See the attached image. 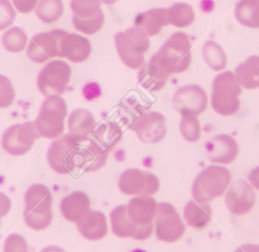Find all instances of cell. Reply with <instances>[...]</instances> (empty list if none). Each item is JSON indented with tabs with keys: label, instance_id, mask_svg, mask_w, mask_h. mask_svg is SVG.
Masks as SVG:
<instances>
[{
	"label": "cell",
	"instance_id": "obj_29",
	"mask_svg": "<svg viewBox=\"0 0 259 252\" xmlns=\"http://www.w3.org/2000/svg\"><path fill=\"white\" fill-rule=\"evenodd\" d=\"M201 56L206 66L215 72H223L227 67V54L223 47L213 39H208L203 44Z\"/></svg>",
	"mask_w": 259,
	"mask_h": 252
},
{
	"label": "cell",
	"instance_id": "obj_23",
	"mask_svg": "<svg viewBox=\"0 0 259 252\" xmlns=\"http://www.w3.org/2000/svg\"><path fill=\"white\" fill-rule=\"evenodd\" d=\"M170 75L152 58L138 70V82L148 91L157 92L163 89Z\"/></svg>",
	"mask_w": 259,
	"mask_h": 252
},
{
	"label": "cell",
	"instance_id": "obj_47",
	"mask_svg": "<svg viewBox=\"0 0 259 252\" xmlns=\"http://www.w3.org/2000/svg\"><path fill=\"white\" fill-rule=\"evenodd\" d=\"M40 252H67V251L58 245H48L45 248H42Z\"/></svg>",
	"mask_w": 259,
	"mask_h": 252
},
{
	"label": "cell",
	"instance_id": "obj_33",
	"mask_svg": "<svg viewBox=\"0 0 259 252\" xmlns=\"http://www.w3.org/2000/svg\"><path fill=\"white\" fill-rule=\"evenodd\" d=\"M147 111L145 106L136 98L124 99L118 107V115L121 122L130 130Z\"/></svg>",
	"mask_w": 259,
	"mask_h": 252
},
{
	"label": "cell",
	"instance_id": "obj_43",
	"mask_svg": "<svg viewBox=\"0 0 259 252\" xmlns=\"http://www.w3.org/2000/svg\"><path fill=\"white\" fill-rule=\"evenodd\" d=\"M16 11L27 14L35 10L38 0H11Z\"/></svg>",
	"mask_w": 259,
	"mask_h": 252
},
{
	"label": "cell",
	"instance_id": "obj_18",
	"mask_svg": "<svg viewBox=\"0 0 259 252\" xmlns=\"http://www.w3.org/2000/svg\"><path fill=\"white\" fill-rule=\"evenodd\" d=\"M91 211V200L88 194L82 190H75L65 195L60 202V212L63 218L76 224Z\"/></svg>",
	"mask_w": 259,
	"mask_h": 252
},
{
	"label": "cell",
	"instance_id": "obj_6",
	"mask_svg": "<svg viewBox=\"0 0 259 252\" xmlns=\"http://www.w3.org/2000/svg\"><path fill=\"white\" fill-rule=\"evenodd\" d=\"M80 149V143L68 133L52 140L47 151L49 166L58 174L72 173L78 167Z\"/></svg>",
	"mask_w": 259,
	"mask_h": 252
},
{
	"label": "cell",
	"instance_id": "obj_39",
	"mask_svg": "<svg viewBox=\"0 0 259 252\" xmlns=\"http://www.w3.org/2000/svg\"><path fill=\"white\" fill-rule=\"evenodd\" d=\"M15 99V89L11 80L0 74V108L9 107Z\"/></svg>",
	"mask_w": 259,
	"mask_h": 252
},
{
	"label": "cell",
	"instance_id": "obj_9",
	"mask_svg": "<svg viewBox=\"0 0 259 252\" xmlns=\"http://www.w3.org/2000/svg\"><path fill=\"white\" fill-rule=\"evenodd\" d=\"M154 233L159 241L174 243L185 233V224L176 208L170 202L158 203L154 221Z\"/></svg>",
	"mask_w": 259,
	"mask_h": 252
},
{
	"label": "cell",
	"instance_id": "obj_21",
	"mask_svg": "<svg viewBox=\"0 0 259 252\" xmlns=\"http://www.w3.org/2000/svg\"><path fill=\"white\" fill-rule=\"evenodd\" d=\"M75 225L79 234L88 241H99L108 233L106 216L96 209H91Z\"/></svg>",
	"mask_w": 259,
	"mask_h": 252
},
{
	"label": "cell",
	"instance_id": "obj_4",
	"mask_svg": "<svg viewBox=\"0 0 259 252\" xmlns=\"http://www.w3.org/2000/svg\"><path fill=\"white\" fill-rule=\"evenodd\" d=\"M150 45V37L135 25L114 34V46L120 61L133 70H139L145 64Z\"/></svg>",
	"mask_w": 259,
	"mask_h": 252
},
{
	"label": "cell",
	"instance_id": "obj_27",
	"mask_svg": "<svg viewBox=\"0 0 259 252\" xmlns=\"http://www.w3.org/2000/svg\"><path fill=\"white\" fill-rule=\"evenodd\" d=\"M243 89L255 90L259 88V56L253 55L240 63L234 71Z\"/></svg>",
	"mask_w": 259,
	"mask_h": 252
},
{
	"label": "cell",
	"instance_id": "obj_1",
	"mask_svg": "<svg viewBox=\"0 0 259 252\" xmlns=\"http://www.w3.org/2000/svg\"><path fill=\"white\" fill-rule=\"evenodd\" d=\"M151 58L170 76L185 72L192 60L188 35L182 31L172 33Z\"/></svg>",
	"mask_w": 259,
	"mask_h": 252
},
{
	"label": "cell",
	"instance_id": "obj_46",
	"mask_svg": "<svg viewBox=\"0 0 259 252\" xmlns=\"http://www.w3.org/2000/svg\"><path fill=\"white\" fill-rule=\"evenodd\" d=\"M235 252H259V244H243Z\"/></svg>",
	"mask_w": 259,
	"mask_h": 252
},
{
	"label": "cell",
	"instance_id": "obj_13",
	"mask_svg": "<svg viewBox=\"0 0 259 252\" xmlns=\"http://www.w3.org/2000/svg\"><path fill=\"white\" fill-rule=\"evenodd\" d=\"M131 130L144 144L160 143L167 134L166 117L159 111L147 110Z\"/></svg>",
	"mask_w": 259,
	"mask_h": 252
},
{
	"label": "cell",
	"instance_id": "obj_42",
	"mask_svg": "<svg viewBox=\"0 0 259 252\" xmlns=\"http://www.w3.org/2000/svg\"><path fill=\"white\" fill-rule=\"evenodd\" d=\"M154 233V223L147 225H137L136 231L133 235V239L138 241H144L149 239Z\"/></svg>",
	"mask_w": 259,
	"mask_h": 252
},
{
	"label": "cell",
	"instance_id": "obj_34",
	"mask_svg": "<svg viewBox=\"0 0 259 252\" xmlns=\"http://www.w3.org/2000/svg\"><path fill=\"white\" fill-rule=\"evenodd\" d=\"M34 12L45 23L56 22L64 13V2L63 0H38Z\"/></svg>",
	"mask_w": 259,
	"mask_h": 252
},
{
	"label": "cell",
	"instance_id": "obj_37",
	"mask_svg": "<svg viewBox=\"0 0 259 252\" xmlns=\"http://www.w3.org/2000/svg\"><path fill=\"white\" fill-rule=\"evenodd\" d=\"M101 0H71L70 7L73 15L78 18H87L94 16L101 8Z\"/></svg>",
	"mask_w": 259,
	"mask_h": 252
},
{
	"label": "cell",
	"instance_id": "obj_17",
	"mask_svg": "<svg viewBox=\"0 0 259 252\" xmlns=\"http://www.w3.org/2000/svg\"><path fill=\"white\" fill-rule=\"evenodd\" d=\"M23 213L48 214L53 213V194L51 189L42 183L28 186L23 196Z\"/></svg>",
	"mask_w": 259,
	"mask_h": 252
},
{
	"label": "cell",
	"instance_id": "obj_12",
	"mask_svg": "<svg viewBox=\"0 0 259 252\" xmlns=\"http://www.w3.org/2000/svg\"><path fill=\"white\" fill-rule=\"evenodd\" d=\"M208 97L205 90L197 84H186L173 94L172 105L179 114L199 116L207 107Z\"/></svg>",
	"mask_w": 259,
	"mask_h": 252
},
{
	"label": "cell",
	"instance_id": "obj_10",
	"mask_svg": "<svg viewBox=\"0 0 259 252\" xmlns=\"http://www.w3.org/2000/svg\"><path fill=\"white\" fill-rule=\"evenodd\" d=\"M117 186L119 191L127 196L154 195L160 188V180L150 171L127 168L120 173Z\"/></svg>",
	"mask_w": 259,
	"mask_h": 252
},
{
	"label": "cell",
	"instance_id": "obj_50",
	"mask_svg": "<svg viewBox=\"0 0 259 252\" xmlns=\"http://www.w3.org/2000/svg\"><path fill=\"white\" fill-rule=\"evenodd\" d=\"M0 226H1V219H0Z\"/></svg>",
	"mask_w": 259,
	"mask_h": 252
},
{
	"label": "cell",
	"instance_id": "obj_35",
	"mask_svg": "<svg viewBox=\"0 0 259 252\" xmlns=\"http://www.w3.org/2000/svg\"><path fill=\"white\" fill-rule=\"evenodd\" d=\"M104 21H105V16H104L103 10L99 11L94 16L87 17V18H78V17L72 16V23L74 28L77 31L87 35L95 34L99 30H101V28L104 25Z\"/></svg>",
	"mask_w": 259,
	"mask_h": 252
},
{
	"label": "cell",
	"instance_id": "obj_45",
	"mask_svg": "<svg viewBox=\"0 0 259 252\" xmlns=\"http://www.w3.org/2000/svg\"><path fill=\"white\" fill-rule=\"evenodd\" d=\"M248 182L253 188L259 190V166L254 167L248 174Z\"/></svg>",
	"mask_w": 259,
	"mask_h": 252
},
{
	"label": "cell",
	"instance_id": "obj_24",
	"mask_svg": "<svg viewBox=\"0 0 259 252\" xmlns=\"http://www.w3.org/2000/svg\"><path fill=\"white\" fill-rule=\"evenodd\" d=\"M134 25L142 29L149 37L158 34L165 26L169 25L167 8L155 7L138 13Z\"/></svg>",
	"mask_w": 259,
	"mask_h": 252
},
{
	"label": "cell",
	"instance_id": "obj_2",
	"mask_svg": "<svg viewBox=\"0 0 259 252\" xmlns=\"http://www.w3.org/2000/svg\"><path fill=\"white\" fill-rule=\"evenodd\" d=\"M242 86L233 71L220 72L212 80L210 104L212 109L224 116L238 112L241 105Z\"/></svg>",
	"mask_w": 259,
	"mask_h": 252
},
{
	"label": "cell",
	"instance_id": "obj_32",
	"mask_svg": "<svg viewBox=\"0 0 259 252\" xmlns=\"http://www.w3.org/2000/svg\"><path fill=\"white\" fill-rule=\"evenodd\" d=\"M2 47L10 53H20L26 50L28 37L25 31L18 26H10L1 35Z\"/></svg>",
	"mask_w": 259,
	"mask_h": 252
},
{
	"label": "cell",
	"instance_id": "obj_41",
	"mask_svg": "<svg viewBox=\"0 0 259 252\" xmlns=\"http://www.w3.org/2000/svg\"><path fill=\"white\" fill-rule=\"evenodd\" d=\"M16 18V9L11 0H0V30L9 28Z\"/></svg>",
	"mask_w": 259,
	"mask_h": 252
},
{
	"label": "cell",
	"instance_id": "obj_16",
	"mask_svg": "<svg viewBox=\"0 0 259 252\" xmlns=\"http://www.w3.org/2000/svg\"><path fill=\"white\" fill-rule=\"evenodd\" d=\"M91 52L92 46L86 36L66 31L60 44L59 57L78 64L85 62L90 57Z\"/></svg>",
	"mask_w": 259,
	"mask_h": 252
},
{
	"label": "cell",
	"instance_id": "obj_26",
	"mask_svg": "<svg viewBox=\"0 0 259 252\" xmlns=\"http://www.w3.org/2000/svg\"><path fill=\"white\" fill-rule=\"evenodd\" d=\"M109 223L112 233L122 239L132 238L137 228V224L128 215L126 204H117L111 209Z\"/></svg>",
	"mask_w": 259,
	"mask_h": 252
},
{
	"label": "cell",
	"instance_id": "obj_44",
	"mask_svg": "<svg viewBox=\"0 0 259 252\" xmlns=\"http://www.w3.org/2000/svg\"><path fill=\"white\" fill-rule=\"evenodd\" d=\"M12 208L11 198L4 192L0 191V219L7 216Z\"/></svg>",
	"mask_w": 259,
	"mask_h": 252
},
{
	"label": "cell",
	"instance_id": "obj_38",
	"mask_svg": "<svg viewBox=\"0 0 259 252\" xmlns=\"http://www.w3.org/2000/svg\"><path fill=\"white\" fill-rule=\"evenodd\" d=\"M25 225L33 231H42L48 229L54 219L53 213L48 214H29L22 213Z\"/></svg>",
	"mask_w": 259,
	"mask_h": 252
},
{
	"label": "cell",
	"instance_id": "obj_30",
	"mask_svg": "<svg viewBox=\"0 0 259 252\" xmlns=\"http://www.w3.org/2000/svg\"><path fill=\"white\" fill-rule=\"evenodd\" d=\"M234 13L241 25L259 28V0H239Z\"/></svg>",
	"mask_w": 259,
	"mask_h": 252
},
{
	"label": "cell",
	"instance_id": "obj_20",
	"mask_svg": "<svg viewBox=\"0 0 259 252\" xmlns=\"http://www.w3.org/2000/svg\"><path fill=\"white\" fill-rule=\"evenodd\" d=\"M96 120L93 113L86 108L73 109L67 118L68 134L80 144L89 139Z\"/></svg>",
	"mask_w": 259,
	"mask_h": 252
},
{
	"label": "cell",
	"instance_id": "obj_19",
	"mask_svg": "<svg viewBox=\"0 0 259 252\" xmlns=\"http://www.w3.org/2000/svg\"><path fill=\"white\" fill-rule=\"evenodd\" d=\"M121 138L120 125L115 121L104 120L96 123L88 141L109 154L118 145Z\"/></svg>",
	"mask_w": 259,
	"mask_h": 252
},
{
	"label": "cell",
	"instance_id": "obj_25",
	"mask_svg": "<svg viewBox=\"0 0 259 252\" xmlns=\"http://www.w3.org/2000/svg\"><path fill=\"white\" fill-rule=\"evenodd\" d=\"M212 209L209 202H202L196 199L188 200L183 208L184 222L191 228L201 230L211 220Z\"/></svg>",
	"mask_w": 259,
	"mask_h": 252
},
{
	"label": "cell",
	"instance_id": "obj_5",
	"mask_svg": "<svg viewBox=\"0 0 259 252\" xmlns=\"http://www.w3.org/2000/svg\"><path fill=\"white\" fill-rule=\"evenodd\" d=\"M231 182L232 174L227 167L211 164L195 176L191 186L192 198L202 202H209L226 193Z\"/></svg>",
	"mask_w": 259,
	"mask_h": 252
},
{
	"label": "cell",
	"instance_id": "obj_7",
	"mask_svg": "<svg viewBox=\"0 0 259 252\" xmlns=\"http://www.w3.org/2000/svg\"><path fill=\"white\" fill-rule=\"evenodd\" d=\"M72 76L71 66L63 60H51L44 65L36 77V86L45 96L63 95Z\"/></svg>",
	"mask_w": 259,
	"mask_h": 252
},
{
	"label": "cell",
	"instance_id": "obj_31",
	"mask_svg": "<svg viewBox=\"0 0 259 252\" xmlns=\"http://www.w3.org/2000/svg\"><path fill=\"white\" fill-rule=\"evenodd\" d=\"M169 25L184 28L191 25L195 20L193 7L184 2H177L167 8Z\"/></svg>",
	"mask_w": 259,
	"mask_h": 252
},
{
	"label": "cell",
	"instance_id": "obj_14",
	"mask_svg": "<svg viewBox=\"0 0 259 252\" xmlns=\"http://www.w3.org/2000/svg\"><path fill=\"white\" fill-rule=\"evenodd\" d=\"M256 201V194L252 185L242 179L231 182L225 194V203L229 212L235 216L249 214Z\"/></svg>",
	"mask_w": 259,
	"mask_h": 252
},
{
	"label": "cell",
	"instance_id": "obj_40",
	"mask_svg": "<svg viewBox=\"0 0 259 252\" xmlns=\"http://www.w3.org/2000/svg\"><path fill=\"white\" fill-rule=\"evenodd\" d=\"M3 252H30L26 239L18 234H9L3 244Z\"/></svg>",
	"mask_w": 259,
	"mask_h": 252
},
{
	"label": "cell",
	"instance_id": "obj_8",
	"mask_svg": "<svg viewBox=\"0 0 259 252\" xmlns=\"http://www.w3.org/2000/svg\"><path fill=\"white\" fill-rule=\"evenodd\" d=\"M39 139L33 121L14 123L8 127L1 136L2 149L11 156H23L28 153Z\"/></svg>",
	"mask_w": 259,
	"mask_h": 252
},
{
	"label": "cell",
	"instance_id": "obj_48",
	"mask_svg": "<svg viewBox=\"0 0 259 252\" xmlns=\"http://www.w3.org/2000/svg\"><path fill=\"white\" fill-rule=\"evenodd\" d=\"M119 0H101L102 3L104 4H107V5H112V4H115L116 2H118Z\"/></svg>",
	"mask_w": 259,
	"mask_h": 252
},
{
	"label": "cell",
	"instance_id": "obj_15",
	"mask_svg": "<svg viewBox=\"0 0 259 252\" xmlns=\"http://www.w3.org/2000/svg\"><path fill=\"white\" fill-rule=\"evenodd\" d=\"M204 151L207 159L219 165L231 164L236 160L239 154V145L230 135H215L204 145Z\"/></svg>",
	"mask_w": 259,
	"mask_h": 252
},
{
	"label": "cell",
	"instance_id": "obj_28",
	"mask_svg": "<svg viewBox=\"0 0 259 252\" xmlns=\"http://www.w3.org/2000/svg\"><path fill=\"white\" fill-rule=\"evenodd\" d=\"M107 159L108 153L89 142L88 145L80 149L78 167L84 172H96L105 166Z\"/></svg>",
	"mask_w": 259,
	"mask_h": 252
},
{
	"label": "cell",
	"instance_id": "obj_11",
	"mask_svg": "<svg viewBox=\"0 0 259 252\" xmlns=\"http://www.w3.org/2000/svg\"><path fill=\"white\" fill-rule=\"evenodd\" d=\"M66 33L64 29H53L34 34L26 47V56L36 64H46L59 57L60 44Z\"/></svg>",
	"mask_w": 259,
	"mask_h": 252
},
{
	"label": "cell",
	"instance_id": "obj_22",
	"mask_svg": "<svg viewBox=\"0 0 259 252\" xmlns=\"http://www.w3.org/2000/svg\"><path fill=\"white\" fill-rule=\"evenodd\" d=\"M158 203L153 195H137L131 197L126 207L130 217L137 225H147L154 223Z\"/></svg>",
	"mask_w": 259,
	"mask_h": 252
},
{
	"label": "cell",
	"instance_id": "obj_3",
	"mask_svg": "<svg viewBox=\"0 0 259 252\" xmlns=\"http://www.w3.org/2000/svg\"><path fill=\"white\" fill-rule=\"evenodd\" d=\"M68 106L61 95L45 97L33 120L39 138L55 140L64 135Z\"/></svg>",
	"mask_w": 259,
	"mask_h": 252
},
{
	"label": "cell",
	"instance_id": "obj_49",
	"mask_svg": "<svg viewBox=\"0 0 259 252\" xmlns=\"http://www.w3.org/2000/svg\"><path fill=\"white\" fill-rule=\"evenodd\" d=\"M130 252H147L146 250H144V249H140V248H137V249H133L132 251H130Z\"/></svg>",
	"mask_w": 259,
	"mask_h": 252
},
{
	"label": "cell",
	"instance_id": "obj_36",
	"mask_svg": "<svg viewBox=\"0 0 259 252\" xmlns=\"http://www.w3.org/2000/svg\"><path fill=\"white\" fill-rule=\"evenodd\" d=\"M179 122V131L182 138L189 142L195 143L200 139L201 125L197 115L181 114Z\"/></svg>",
	"mask_w": 259,
	"mask_h": 252
}]
</instances>
